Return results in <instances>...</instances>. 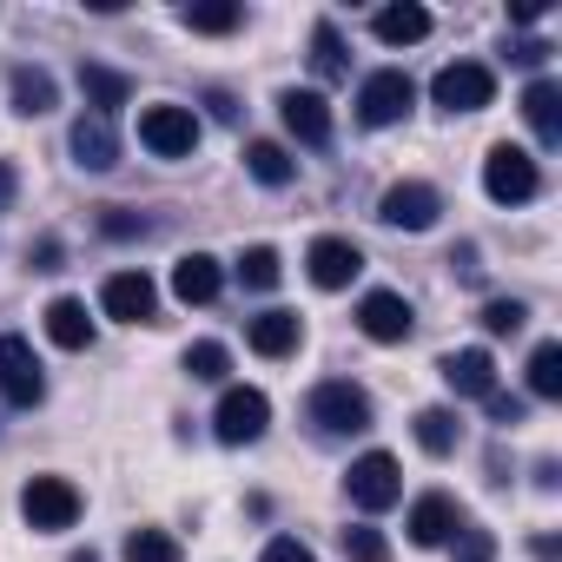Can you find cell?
Segmentation results:
<instances>
[{"mask_svg": "<svg viewBox=\"0 0 562 562\" xmlns=\"http://www.w3.org/2000/svg\"><path fill=\"white\" fill-rule=\"evenodd\" d=\"M305 417H312L325 437H358V430H371V397H364L351 378H325V384L305 397Z\"/></svg>", "mask_w": 562, "mask_h": 562, "instance_id": "cell-1", "label": "cell"}, {"mask_svg": "<svg viewBox=\"0 0 562 562\" xmlns=\"http://www.w3.org/2000/svg\"><path fill=\"white\" fill-rule=\"evenodd\" d=\"M483 192L496 199V205H529L536 192H542V172H536V159L522 153V146H490V159H483Z\"/></svg>", "mask_w": 562, "mask_h": 562, "instance_id": "cell-2", "label": "cell"}, {"mask_svg": "<svg viewBox=\"0 0 562 562\" xmlns=\"http://www.w3.org/2000/svg\"><path fill=\"white\" fill-rule=\"evenodd\" d=\"M0 397L8 404H21V411H34L41 397H47V371H41V358H34V345L27 338H0Z\"/></svg>", "mask_w": 562, "mask_h": 562, "instance_id": "cell-3", "label": "cell"}, {"mask_svg": "<svg viewBox=\"0 0 562 562\" xmlns=\"http://www.w3.org/2000/svg\"><path fill=\"white\" fill-rule=\"evenodd\" d=\"M430 100H437L443 113H483V106L496 100V74L476 67V60H457V67H443V74L430 80Z\"/></svg>", "mask_w": 562, "mask_h": 562, "instance_id": "cell-4", "label": "cell"}, {"mask_svg": "<svg viewBox=\"0 0 562 562\" xmlns=\"http://www.w3.org/2000/svg\"><path fill=\"white\" fill-rule=\"evenodd\" d=\"M265 424H271V397H265V391L232 384V391L218 397V417H212L218 443H258V437H265Z\"/></svg>", "mask_w": 562, "mask_h": 562, "instance_id": "cell-5", "label": "cell"}, {"mask_svg": "<svg viewBox=\"0 0 562 562\" xmlns=\"http://www.w3.org/2000/svg\"><path fill=\"white\" fill-rule=\"evenodd\" d=\"M139 146L159 153V159H186V153L199 146L192 106H146V113H139Z\"/></svg>", "mask_w": 562, "mask_h": 562, "instance_id": "cell-6", "label": "cell"}, {"mask_svg": "<svg viewBox=\"0 0 562 562\" xmlns=\"http://www.w3.org/2000/svg\"><path fill=\"white\" fill-rule=\"evenodd\" d=\"M411 100H417L411 74L384 67V74H371V80L358 87V120H364V126H397V120L411 113Z\"/></svg>", "mask_w": 562, "mask_h": 562, "instance_id": "cell-7", "label": "cell"}, {"mask_svg": "<svg viewBox=\"0 0 562 562\" xmlns=\"http://www.w3.org/2000/svg\"><path fill=\"white\" fill-rule=\"evenodd\" d=\"M21 516H27L34 529H74V516H80V490H74L67 476H34V483L21 490Z\"/></svg>", "mask_w": 562, "mask_h": 562, "instance_id": "cell-8", "label": "cell"}, {"mask_svg": "<svg viewBox=\"0 0 562 562\" xmlns=\"http://www.w3.org/2000/svg\"><path fill=\"white\" fill-rule=\"evenodd\" d=\"M437 212H443V192H437V186H424V179L391 186V192H384V205H378V218H384V225H397V232H430V225H437Z\"/></svg>", "mask_w": 562, "mask_h": 562, "instance_id": "cell-9", "label": "cell"}, {"mask_svg": "<svg viewBox=\"0 0 562 562\" xmlns=\"http://www.w3.org/2000/svg\"><path fill=\"white\" fill-rule=\"evenodd\" d=\"M345 490H351V503H358V509H391V503L404 496L397 457H384V450L358 457V463H351V476H345Z\"/></svg>", "mask_w": 562, "mask_h": 562, "instance_id": "cell-10", "label": "cell"}, {"mask_svg": "<svg viewBox=\"0 0 562 562\" xmlns=\"http://www.w3.org/2000/svg\"><path fill=\"white\" fill-rule=\"evenodd\" d=\"M100 305H106V318H120V325H146L153 312H159V285L146 271H113L106 285H100Z\"/></svg>", "mask_w": 562, "mask_h": 562, "instance_id": "cell-11", "label": "cell"}, {"mask_svg": "<svg viewBox=\"0 0 562 562\" xmlns=\"http://www.w3.org/2000/svg\"><path fill=\"white\" fill-rule=\"evenodd\" d=\"M305 271H312V285H318V292H345L351 278L364 271V251H358L351 238H312Z\"/></svg>", "mask_w": 562, "mask_h": 562, "instance_id": "cell-12", "label": "cell"}, {"mask_svg": "<svg viewBox=\"0 0 562 562\" xmlns=\"http://www.w3.org/2000/svg\"><path fill=\"white\" fill-rule=\"evenodd\" d=\"M358 331H364L371 345H404V338L417 331V318H411V305H404L397 292H364V305H358Z\"/></svg>", "mask_w": 562, "mask_h": 562, "instance_id": "cell-13", "label": "cell"}, {"mask_svg": "<svg viewBox=\"0 0 562 562\" xmlns=\"http://www.w3.org/2000/svg\"><path fill=\"white\" fill-rule=\"evenodd\" d=\"M278 113H285V126H292L299 146H325V139H331V106H325V93H312V87L278 93Z\"/></svg>", "mask_w": 562, "mask_h": 562, "instance_id": "cell-14", "label": "cell"}, {"mask_svg": "<svg viewBox=\"0 0 562 562\" xmlns=\"http://www.w3.org/2000/svg\"><path fill=\"white\" fill-rule=\"evenodd\" d=\"M457 522H463V509H457L450 496H437V490H430V496H417V503H411V522H404V529H411V542H417V549H437V542H450V536H457Z\"/></svg>", "mask_w": 562, "mask_h": 562, "instance_id": "cell-15", "label": "cell"}, {"mask_svg": "<svg viewBox=\"0 0 562 562\" xmlns=\"http://www.w3.org/2000/svg\"><path fill=\"white\" fill-rule=\"evenodd\" d=\"M218 285H225V271H218V258H205V251H186V258L172 265V299H179V305H212Z\"/></svg>", "mask_w": 562, "mask_h": 562, "instance_id": "cell-16", "label": "cell"}, {"mask_svg": "<svg viewBox=\"0 0 562 562\" xmlns=\"http://www.w3.org/2000/svg\"><path fill=\"white\" fill-rule=\"evenodd\" d=\"M437 371H443V384H450L457 397H490V391H496V364H490V351H483V345L450 351Z\"/></svg>", "mask_w": 562, "mask_h": 562, "instance_id": "cell-17", "label": "cell"}, {"mask_svg": "<svg viewBox=\"0 0 562 562\" xmlns=\"http://www.w3.org/2000/svg\"><path fill=\"white\" fill-rule=\"evenodd\" d=\"M299 338H305L299 312H265V318H251V325H245V345H251L258 358H292V351H299Z\"/></svg>", "mask_w": 562, "mask_h": 562, "instance_id": "cell-18", "label": "cell"}, {"mask_svg": "<svg viewBox=\"0 0 562 562\" xmlns=\"http://www.w3.org/2000/svg\"><path fill=\"white\" fill-rule=\"evenodd\" d=\"M67 146H74V159H80L87 172H113V166H120V139H113V120H93V113H87V120L74 126V139H67Z\"/></svg>", "mask_w": 562, "mask_h": 562, "instance_id": "cell-19", "label": "cell"}, {"mask_svg": "<svg viewBox=\"0 0 562 562\" xmlns=\"http://www.w3.org/2000/svg\"><path fill=\"white\" fill-rule=\"evenodd\" d=\"M80 93H87V106H93V120H113L126 100H133V80L126 74H113V67H80Z\"/></svg>", "mask_w": 562, "mask_h": 562, "instance_id": "cell-20", "label": "cell"}, {"mask_svg": "<svg viewBox=\"0 0 562 562\" xmlns=\"http://www.w3.org/2000/svg\"><path fill=\"white\" fill-rule=\"evenodd\" d=\"M522 120L536 126L542 146H562V87H555V80H536V87L522 93Z\"/></svg>", "mask_w": 562, "mask_h": 562, "instance_id": "cell-21", "label": "cell"}, {"mask_svg": "<svg viewBox=\"0 0 562 562\" xmlns=\"http://www.w3.org/2000/svg\"><path fill=\"white\" fill-rule=\"evenodd\" d=\"M54 106H60L54 74H47V67H14V113H21V120H41V113H54Z\"/></svg>", "mask_w": 562, "mask_h": 562, "instance_id": "cell-22", "label": "cell"}, {"mask_svg": "<svg viewBox=\"0 0 562 562\" xmlns=\"http://www.w3.org/2000/svg\"><path fill=\"white\" fill-rule=\"evenodd\" d=\"M47 338H54L60 351H87V345H93L87 305H80V299H54V305H47Z\"/></svg>", "mask_w": 562, "mask_h": 562, "instance_id": "cell-23", "label": "cell"}, {"mask_svg": "<svg viewBox=\"0 0 562 562\" xmlns=\"http://www.w3.org/2000/svg\"><path fill=\"white\" fill-rule=\"evenodd\" d=\"M371 27H378V41H384V47H417V41L430 34V14H424V8H411V0H404V8H384V14H378Z\"/></svg>", "mask_w": 562, "mask_h": 562, "instance_id": "cell-24", "label": "cell"}, {"mask_svg": "<svg viewBox=\"0 0 562 562\" xmlns=\"http://www.w3.org/2000/svg\"><path fill=\"white\" fill-rule=\"evenodd\" d=\"M245 172H251L258 186H292L299 166H292V153L278 146V139H251V146H245Z\"/></svg>", "mask_w": 562, "mask_h": 562, "instance_id": "cell-25", "label": "cell"}, {"mask_svg": "<svg viewBox=\"0 0 562 562\" xmlns=\"http://www.w3.org/2000/svg\"><path fill=\"white\" fill-rule=\"evenodd\" d=\"M312 74H318L325 87H338V80L351 74V60H345V41H338V27H331V21H318V27H312Z\"/></svg>", "mask_w": 562, "mask_h": 562, "instance_id": "cell-26", "label": "cell"}, {"mask_svg": "<svg viewBox=\"0 0 562 562\" xmlns=\"http://www.w3.org/2000/svg\"><path fill=\"white\" fill-rule=\"evenodd\" d=\"M179 21H186L192 34H232V27L245 21V8H232V0H192Z\"/></svg>", "mask_w": 562, "mask_h": 562, "instance_id": "cell-27", "label": "cell"}, {"mask_svg": "<svg viewBox=\"0 0 562 562\" xmlns=\"http://www.w3.org/2000/svg\"><path fill=\"white\" fill-rule=\"evenodd\" d=\"M529 391L536 397H562V345L555 338L529 351Z\"/></svg>", "mask_w": 562, "mask_h": 562, "instance_id": "cell-28", "label": "cell"}, {"mask_svg": "<svg viewBox=\"0 0 562 562\" xmlns=\"http://www.w3.org/2000/svg\"><path fill=\"white\" fill-rule=\"evenodd\" d=\"M126 562H186V549L166 529H133L126 536Z\"/></svg>", "mask_w": 562, "mask_h": 562, "instance_id": "cell-29", "label": "cell"}, {"mask_svg": "<svg viewBox=\"0 0 562 562\" xmlns=\"http://www.w3.org/2000/svg\"><path fill=\"white\" fill-rule=\"evenodd\" d=\"M186 371H192L199 384H218V378L232 371V351H225L218 338H199V345H186Z\"/></svg>", "mask_w": 562, "mask_h": 562, "instance_id": "cell-30", "label": "cell"}, {"mask_svg": "<svg viewBox=\"0 0 562 562\" xmlns=\"http://www.w3.org/2000/svg\"><path fill=\"white\" fill-rule=\"evenodd\" d=\"M417 450L450 457V450H457V417H450V411H417Z\"/></svg>", "mask_w": 562, "mask_h": 562, "instance_id": "cell-31", "label": "cell"}, {"mask_svg": "<svg viewBox=\"0 0 562 562\" xmlns=\"http://www.w3.org/2000/svg\"><path fill=\"white\" fill-rule=\"evenodd\" d=\"M238 285H245V292H271V285H278V251H271V245H251V251L238 258Z\"/></svg>", "mask_w": 562, "mask_h": 562, "instance_id": "cell-32", "label": "cell"}, {"mask_svg": "<svg viewBox=\"0 0 562 562\" xmlns=\"http://www.w3.org/2000/svg\"><path fill=\"white\" fill-rule=\"evenodd\" d=\"M522 318H529V305H522V299H490V305H483V331H490V338L522 331Z\"/></svg>", "mask_w": 562, "mask_h": 562, "instance_id": "cell-33", "label": "cell"}, {"mask_svg": "<svg viewBox=\"0 0 562 562\" xmlns=\"http://www.w3.org/2000/svg\"><path fill=\"white\" fill-rule=\"evenodd\" d=\"M345 555H351V562H391V542H384L371 522H358V529H345Z\"/></svg>", "mask_w": 562, "mask_h": 562, "instance_id": "cell-34", "label": "cell"}, {"mask_svg": "<svg viewBox=\"0 0 562 562\" xmlns=\"http://www.w3.org/2000/svg\"><path fill=\"white\" fill-rule=\"evenodd\" d=\"M258 562H318V555H312V549H305V542H299V536H271V542H265V555H258Z\"/></svg>", "mask_w": 562, "mask_h": 562, "instance_id": "cell-35", "label": "cell"}, {"mask_svg": "<svg viewBox=\"0 0 562 562\" xmlns=\"http://www.w3.org/2000/svg\"><path fill=\"white\" fill-rule=\"evenodd\" d=\"M100 232H106V238H146V218H133V212H120V205H106V218H100Z\"/></svg>", "mask_w": 562, "mask_h": 562, "instance_id": "cell-36", "label": "cell"}, {"mask_svg": "<svg viewBox=\"0 0 562 562\" xmlns=\"http://www.w3.org/2000/svg\"><path fill=\"white\" fill-rule=\"evenodd\" d=\"M483 404H490V417H496V424H522V397H503V391H490Z\"/></svg>", "mask_w": 562, "mask_h": 562, "instance_id": "cell-37", "label": "cell"}, {"mask_svg": "<svg viewBox=\"0 0 562 562\" xmlns=\"http://www.w3.org/2000/svg\"><path fill=\"white\" fill-rule=\"evenodd\" d=\"M450 265H457V278H463V285H476V278H483V265H476V245H457V251H450Z\"/></svg>", "mask_w": 562, "mask_h": 562, "instance_id": "cell-38", "label": "cell"}, {"mask_svg": "<svg viewBox=\"0 0 562 562\" xmlns=\"http://www.w3.org/2000/svg\"><path fill=\"white\" fill-rule=\"evenodd\" d=\"M509 60H516V67H542V60H549V41H516Z\"/></svg>", "mask_w": 562, "mask_h": 562, "instance_id": "cell-39", "label": "cell"}, {"mask_svg": "<svg viewBox=\"0 0 562 562\" xmlns=\"http://www.w3.org/2000/svg\"><path fill=\"white\" fill-rule=\"evenodd\" d=\"M27 258H34V271H60V238H41Z\"/></svg>", "mask_w": 562, "mask_h": 562, "instance_id": "cell-40", "label": "cell"}, {"mask_svg": "<svg viewBox=\"0 0 562 562\" xmlns=\"http://www.w3.org/2000/svg\"><path fill=\"white\" fill-rule=\"evenodd\" d=\"M483 555H490V536H483V529H470V536H463V562H483Z\"/></svg>", "mask_w": 562, "mask_h": 562, "instance_id": "cell-41", "label": "cell"}, {"mask_svg": "<svg viewBox=\"0 0 562 562\" xmlns=\"http://www.w3.org/2000/svg\"><path fill=\"white\" fill-rule=\"evenodd\" d=\"M509 21H516V27H529V21H542V0H516V8H509Z\"/></svg>", "mask_w": 562, "mask_h": 562, "instance_id": "cell-42", "label": "cell"}, {"mask_svg": "<svg viewBox=\"0 0 562 562\" xmlns=\"http://www.w3.org/2000/svg\"><path fill=\"white\" fill-rule=\"evenodd\" d=\"M14 186H21V179H14V166H8V159H0V212H8V205H14Z\"/></svg>", "mask_w": 562, "mask_h": 562, "instance_id": "cell-43", "label": "cell"}, {"mask_svg": "<svg viewBox=\"0 0 562 562\" xmlns=\"http://www.w3.org/2000/svg\"><path fill=\"white\" fill-rule=\"evenodd\" d=\"M74 562H100V555H93V549H80V555H74Z\"/></svg>", "mask_w": 562, "mask_h": 562, "instance_id": "cell-44", "label": "cell"}]
</instances>
